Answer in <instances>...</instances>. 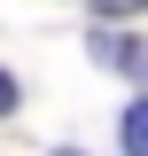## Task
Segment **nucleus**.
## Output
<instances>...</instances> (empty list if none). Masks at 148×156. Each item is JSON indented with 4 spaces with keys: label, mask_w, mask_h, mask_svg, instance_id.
I'll return each mask as SVG.
<instances>
[{
    "label": "nucleus",
    "mask_w": 148,
    "mask_h": 156,
    "mask_svg": "<svg viewBox=\"0 0 148 156\" xmlns=\"http://www.w3.org/2000/svg\"><path fill=\"white\" fill-rule=\"evenodd\" d=\"M93 62H109V70H140V47L117 31H93Z\"/></svg>",
    "instance_id": "obj_1"
},
{
    "label": "nucleus",
    "mask_w": 148,
    "mask_h": 156,
    "mask_svg": "<svg viewBox=\"0 0 148 156\" xmlns=\"http://www.w3.org/2000/svg\"><path fill=\"white\" fill-rule=\"evenodd\" d=\"M148 0H93V16H140Z\"/></svg>",
    "instance_id": "obj_3"
},
{
    "label": "nucleus",
    "mask_w": 148,
    "mask_h": 156,
    "mask_svg": "<svg viewBox=\"0 0 148 156\" xmlns=\"http://www.w3.org/2000/svg\"><path fill=\"white\" fill-rule=\"evenodd\" d=\"M8 109H16V78L0 70V117H8Z\"/></svg>",
    "instance_id": "obj_4"
},
{
    "label": "nucleus",
    "mask_w": 148,
    "mask_h": 156,
    "mask_svg": "<svg viewBox=\"0 0 148 156\" xmlns=\"http://www.w3.org/2000/svg\"><path fill=\"white\" fill-rule=\"evenodd\" d=\"M117 133H125V148H132V156H148V101H132Z\"/></svg>",
    "instance_id": "obj_2"
}]
</instances>
